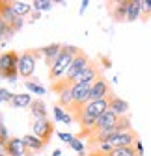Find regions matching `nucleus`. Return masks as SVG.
<instances>
[{"instance_id": "f257e3e1", "label": "nucleus", "mask_w": 151, "mask_h": 156, "mask_svg": "<svg viewBox=\"0 0 151 156\" xmlns=\"http://www.w3.org/2000/svg\"><path fill=\"white\" fill-rule=\"evenodd\" d=\"M90 63V58H88V54L82 50L77 58L73 60V63H71V67L67 69V73H65V76L64 78H60L58 82H54L52 84V91L54 93H64V91H67V89H71L75 84H77V78H79V74L86 69V65Z\"/></svg>"}, {"instance_id": "f03ea898", "label": "nucleus", "mask_w": 151, "mask_h": 156, "mask_svg": "<svg viewBox=\"0 0 151 156\" xmlns=\"http://www.w3.org/2000/svg\"><path fill=\"white\" fill-rule=\"evenodd\" d=\"M80 52H82V50H80V48H77V47L62 45V52L58 54V58H56L54 65L49 69V80L54 84V82H58L60 78H64V76H65V73H67V69L71 67L73 60H75V58H77Z\"/></svg>"}, {"instance_id": "7ed1b4c3", "label": "nucleus", "mask_w": 151, "mask_h": 156, "mask_svg": "<svg viewBox=\"0 0 151 156\" xmlns=\"http://www.w3.org/2000/svg\"><path fill=\"white\" fill-rule=\"evenodd\" d=\"M19 52L15 50H8L0 54V71H2V76L0 78H6L9 82H15L19 76Z\"/></svg>"}, {"instance_id": "20e7f679", "label": "nucleus", "mask_w": 151, "mask_h": 156, "mask_svg": "<svg viewBox=\"0 0 151 156\" xmlns=\"http://www.w3.org/2000/svg\"><path fill=\"white\" fill-rule=\"evenodd\" d=\"M41 56H43L41 48H28L21 52V56H19V76L24 78V80H30L35 71V60Z\"/></svg>"}, {"instance_id": "39448f33", "label": "nucleus", "mask_w": 151, "mask_h": 156, "mask_svg": "<svg viewBox=\"0 0 151 156\" xmlns=\"http://www.w3.org/2000/svg\"><path fill=\"white\" fill-rule=\"evenodd\" d=\"M0 17H2L4 21H6L15 32H19V30L23 28V24H24V23H23V19L15 13L11 2H8V0H0Z\"/></svg>"}, {"instance_id": "423d86ee", "label": "nucleus", "mask_w": 151, "mask_h": 156, "mask_svg": "<svg viewBox=\"0 0 151 156\" xmlns=\"http://www.w3.org/2000/svg\"><path fill=\"white\" fill-rule=\"evenodd\" d=\"M2 154L6 156H32V151L26 147V143L19 138H9L6 145L2 147Z\"/></svg>"}, {"instance_id": "0eeeda50", "label": "nucleus", "mask_w": 151, "mask_h": 156, "mask_svg": "<svg viewBox=\"0 0 151 156\" xmlns=\"http://www.w3.org/2000/svg\"><path fill=\"white\" fill-rule=\"evenodd\" d=\"M32 130H34V136H35V138H39V140L47 145V143L50 141V138H52V134H54V125H52L49 119H37V121H34Z\"/></svg>"}, {"instance_id": "6e6552de", "label": "nucleus", "mask_w": 151, "mask_h": 156, "mask_svg": "<svg viewBox=\"0 0 151 156\" xmlns=\"http://www.w3.org/2000/svg\"><path fill=\"white\" fill-rule=\"evenodd\" d=\"M112 93L110 89V84L108 80L101 74L95 82L91 84V93H90V101H101V99H106V97Z\"/></svg>"}, {"instance_id": "1a4fd4ad", "label": "nucleus", "mask_w": 151, "mask_h": 156, "mask_svg": "<svg viewBox=\"0 0 151 156\" xmlns=\"http://www.w3.org/2000/svg\"><path fill=\"white\" fill-rule=\"evenodd\" d=\"M90 93H91V84L77 82V84L71 87L73 102H77V104H88L90 102Z\"/></svg>"}, {"instance_id": "9d476101", "label": "nucleus", "mask_w": 151, "mask_h": 156, "mask_svg": "<svg viewBox=\"0 0 151 156\" xmlns=\"http://www.w3.org/2000/svg\"><path fill=\"white\" fill-rule=\"evenodd\" d=\"M131 0H120V2H110L108 4V13L116 23H125L127 21V9H129Z\"/></svg>"}, {"instance_id": "9b49d317", "label": "nucleus", "mask_w": 151, "mask_h": 156, "mask_svg": "<svg viewBox=\"0 0 151 156\" xmlns=\"http://www.w3.org/2000/svg\"><path fill=\"white\" fill-rule=\"evenodd\" d=\"M108 110V101L106 99H101V101H90L88 104H84V112L91 117H95L99 121V117Z\"/></svg>"}, {"instance_id": "f8f14e48", "label": "nucleus", "mask_w": 151, "mask_h": 156, "mask_svg": "<svg viewBox=\"0 0 151 156\" xmlns=\"http://www.w3.org/2000/svg\"><path fill=\"white\" fill-rule=\"evenodd\" d=\"M106 101H108V110H112L118 115H125L129 112V102L123 101V99H120V97H116L114 93H110L106 97Z\"/></svg>"}, {"instance_id": "ddd939ff", "label": "nucleus", "mask_w": 151, "mask_h": 156, "mask_svg": "<svg viewBox=\"0 0 151 156\" xmlns=\"http://www.w3.org/2000/svg\"><path fill=\"white\" fill-rule=\"evenodd\" d=\"M62 52V45L60 43H52V45H47V47H41V54L45 58V63L47 67L50 69L56 62V58H58V54Z\"/></svg>"}, {"instance_id": "4468645a", "label": "nucleus", "mask_w": 151, "mask_h": 156, "mask_svg": "<svg viewBox=\"0 0 151 156\" xmlns=\"http://www.w3.org/2000/svg\"><path fill=\"white\" fill-rule=\"evenodd\" d=\"M118 119H120V115H118V113H114L112 110H106V112H105V113L99 117V121H97V126H95V130H106V128H112V126H116Z\"/></svg>"}, {"instance_id": "2eb2a0df", "label": "nucleus", "mask_w": 151, "mask_h": 156, "mask_svg": "<svg viewBox=\"0 0 151 156\" xmlns=\"http://www.w3.org/2000/svg\"><path fill=\"white\" fill-rule=\"evenodd\" d=\"M30 113L32 117L37 121V119H47V106L41 99H34V102L30 104Z\"/></svg>"}, {"instance_id": "dca6fc26", "label": "nucleus", "mask_w": 151, "mask_h": 156, "mask_svg": "<svg viewBox=\"0 0 151 156\" xmlns=\"http://www.w3.org/2000/svg\"><path fill=\"white\" fill-rule=\"evenodd\" d=\"M34 102V99L28 95V93H17V95H13V101L9 102L13 108H30V104Z\"/></svg>"}, {"instance_id": "f3484780", "label": "nucleus", "mask_w": 151, "mask_h": 156, "mask_svg": "<svg viewBox=\"0 0 151 156\" xmlns=\"http://www.w3.org/2000/svg\"><path fill=\"white\" fill-rule=\"evenodd\" d=\"M23 141L26 143V147H28L32 152H39V151L45 147V143H43L39 138H35L34 134H26V136H23Z\"/></svg>"}, {"instance_id": "a211bd4d", "label": "nucleus", "mask_w": 151, "mask_h": 156, "mask_svg": "<svg viewBox=\"0 0 151 156\" xmlns=\"http://www.w3.org/2000/svg\"><path fill=\"white\" fill-rule=\"evenodd\" d=\"M142 15V8H140V0H131L129 2V9H127V21L133 23Z\"/></svg>"}, {"instance_id": "6ab92c4d", "label": "nucleus", "mask_w": 151, "mask_h": 156, "mask_svg": "<svg viewBox=\"0 0 151 156\" xmlns=\"http://www.w3.org/2000/svg\"><path fill=\"white\" fill-rule=\"evenodd\" d=\"M133 154H140L136 145L133 147H121V149H112L108 154H103V156H133Z\"/></svg>"}, {"instance_id": "aec40b11", "label": "nucleus", "mask_w": 151, "mask_h": 156, "mask_svg": "<svg viewBox=\"0 0 151 156\" xmlns=\"http://www.w3.org/2000/svg\"><path fill=\"white\" fill-rule=\"evenodd\" d=\"M11 6H13L15 13L21 17V19H23V17H26V15L32 11V4H28V2H19V0H13Z\"/></svg>"}, {"instance_id": "412c9836", "label": "nucleus", "mask_w": 151, "mask_h": 156, "mask_svg": "<svg viewBox=\"0 0 151 156\" xmlns=\"http://www.w3.org/2000/svg\"><path fill=\"white\" fill-rule=\"evenodd\" d=\"M58 97H60V99H58V106H60L62 110L69 112V108H71V104H73V95H71V89H67V91L60 93Z\"/></svg>"}, {"instance_id": "4be33fe9", "label": "nucleus", "mask_w": 151, "mask_h": 156, "mask_svg": "<svg viewBox=\"0 0 151 156\" xmlns=\"http://www.w3.org/2000/svg\"><path fill=\"white\" fill-rule=\"evenodd\" d=\"M54 117H56V121H64V123H71V121H73V117L67 115V112L62 110L58 104L54 106Z\"/></svg>"}, {"instance_id": "5701e85b", "label": "nucleus", "mask_w": 151, "mask_h": 156, "mask_svg": "<svg viewBox=\"0 0 151 156\" xmlns=\"http://www.w3.org/2000/svg\"><path fill=\"white\" fill-rule=\"evenodd\" d=\"M13 34H15V30H13V28L4 21L2 17H0V39H4V37H11Z\"/></svg>"}, {"instance_id": "b1692460", "label": "nucleus", "mask_w": 151, "mask_h": 156, "mask_svg": "<svg viewBox=\"0 0 151 156\" xmlns=\"http://www.w3.org/2000/svg\"><path fill=\"white\" fill-rule=\"evenodd\" d=\"M140 8H142V21L145 23L147 21V19L151 17V0H142V2H140Z\"/></svg>"}, {"instance_id": "393cba45", "label": "nucleus", "mask_w": 151, "mask_h": 156, "mask_svg": "<svg viewBox=\"0 0 151 156\" xmlns=\"http://www.w3.org/2000/svg\"><path fill=\"white\" fill-rule=\"evenodd\" d=\"M34 9H43V11H49L52 9V2H49V0H35V2L32 4Z\"/></svg>"}, {"instance_id": "a878e982", "label": "nucleus", "mask_w": 151, "mask_h": 156, "mask_svg": "<svg viewBox=\"0 0 151 156\" xmlns=\"http://www.w3.org/2000/svg\"><path fill=\"white\" fill-rule=\"evenodd\" d=\"M26 87H28L30 91L37 93V95H43V93H45V87H41L39 82H34V80H28V82H26Z\"/></svg>"}, {"instance_id": "bb28decb", "label": "nucleus", "mask_w": 151, "mask_h": 156, "mask_svg": "<svg viewBox=\"0 0 151 156\" xmlns=\"http://www.w3.org/2000/svg\"><path fill=\"white\" fill-rule=\"evenodd\" d=\"M69 145H71V149H75V151H77L79 154H84V149H86V145L82 143V140H79V138H77V136H75V140H73Z\"/></svg>"}, {"instance_id": "cd10ccee", "label": "nucleus", "mask_w": 151, "mask_h": 156, "mask_svg": "<svg viewBox=\"0 0 151 156\" xmlns=\"http://www.w3.org/2000/svg\"><path fill=\"white\" fill-rule=\"evenodd\" d=\"M8 140H9L8 138V128H6V125L2 121H0V147H4Z\"/></svg>"}, {"instance_id": "c85d7f7f", "label": "nucleus", "mask_w": 151, "mask_h": 156, "mask_svg": "<svg viewBox=\"0 0 151 156\" xmlns=\"http://www.w3.org/2000/svg\"><path fill=\"white\" fill-rule=\"evenodd\" d=\"M11 101H13V93H9L4 87H0V102H11Z\"/></svg>"}, {"instance_id": "c756f323", "label": "nucleus", "mask_w": 151, "mask_h": 156, "mask_svg": "<svg viewBox=\"0 0 151 156\" xmlns=\"http://www.w3.org/2000/svg\"><path fill=\"white\" fill-rule=\"evenodd\" d=\"M58 136H60V140H62V141H67V143H71V141L75 140V136H71V134H65V132H60Z\"/></svg>"}, {"instance_id": "7c9ffc66", "label": "nucleus", "mask_w": 151, "mask_h": 156, "mask_svg": "<svg viewBox=\"0 0 151 156\" xmlns=\"http://www.w3.org/2000/svg\"><path fill=\"white\" fill-rule=\"evenodd\" d=\"M60 154H62V151H60V149H56V151L52 152V156H60Z\"/></svg>"}, {"instance_id": "2f4dec72", "label": "nucleus", "mask_w": 151, "mask_h": 156, "mask_svg": "<svg viewBox=\"0 0 151 156\" xmlns=\"http://www.w3.org/2000/svg\"><path fill=\"white\" fill-rule=\"evenodd\" d=\"M133 156H144V154H133Z\"/></svg>"}, {"instance_id": "473e14b6", "label": "nucleus", "mask_w": 151, "mask_h": 156, "mask_svg": "<svg viewBox=\"0 0 151 156\" xmlns=\"http://www.w3.org/2000/svg\"><path fill=\"white\" fill-rule=\"evenodd\" d=\"M0 76H2V71H0Z\"/></svg>"}, {"instance_id": "72a5a7b5", "label": "nucleus", "mask_w": 151, "mask_h": 156, "mask_svg": "<svg viewBox=\"0 0 151 156\" xmlns=\"http://www.w3.org/2000/svg\"><path fill=\"white\" fill-rule=\"evenodd\" d=\"M0 156H6V154H0Z\"/></svg>"}]
</instances>
